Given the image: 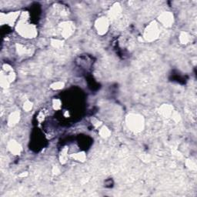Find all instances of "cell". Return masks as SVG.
<instances>
[{
    "mask_svg": "<svg viewBox=\"0 0 197 197\" xmlns=\"http://www.w3.org/2000/svg\"><path fill=\"white\" fill-rule=\"evenodd\" d=\"M17 32L25 38H34L37 35L36 27L26 22V19H21L17 25Z\"/></svg>",
    "mask_w": 197,
    "mask_h": 197,
    "instance_id": "1",
    "label": "cell"
},
{
    "mask_svg": "<svg viewBox=\"0 0 197 197\" xmlns=\"http://www.w3.org/2000/svg\"><path fill=\"white\" fill-rule=\"evenodd\" d=\"M127 124L132 130L139 132L143 128V119L138 115H130L127 119Z\"/></svg>",
    "mask_w": 197,
    "mask_h": 197,
    "instance_id": "2",
    "label": "cell"
},
{
    "mask_svg": "<svg viewBox=\"0 0 197 197\" xmlns=\"http://www.w3.org/2000/svg\"><path fill=\"white\" fill-rule=\"evenodd\" d=\"M159 28L156 24H151L149 25L147 29L145 31V39L149 41H152L159 36Z\"/></svg>",
    "mask_w": 197,
    "mask_h": 197,
    "instance_id": "3",
    "label": "cell"
},
{
    "mask_svg": "<svg viewBox=\"0 0 197 197\" xmlns=\"http://www.w3.org/2000/svg\"><path fill=\"white\" fill-rule=\"evenodd\" d=\"M96 29L100 34L105 33L108 29V21L106 18H101L96 22Z\"/></svg>",
    "mask_w": 197,
    "mask_h": 197,
    "instance_id": "4",
    "label": "cell"
},
{
    "mask_svg": "<svg viewBox=\"0 0 197 197\" xmlns=\"http://www.w3.org/2000/svg\"><path fill=\"white\" fill-rule=\"evenodd\" d=\"M159 21L166 26H169L173 22V16L169 13H165L159 17Z\"/></svg>",
    "mask_w": 197,
    "mask_h": 197,
    "instance_id": "5",
    "label": "cell"
},
{
    "mask_svg": "<svg viewBox=\"0 0 197 197\" xmlns=\"http://www.w3.org/2000/svg\"><path fill=\"white\" fill-rule=\"evenodd\" d=\"M9 148L10 149L13 153L14 154H19L21 151V146H19V144L16 143V142L15 141H12L10 142V143L9 144Z\"/></svg>",
    "mask_w": 197,
    "mask_h": 197,
    "instance_id": "6",
    "label": "cell"
},
{
    "mask_svg": "<svg viewBox=\"0 0 197 197\" xmlns=\"http://www.w3.org/2000/svg\"><path fill=\"white\" fill-rule=\"evenodd\" d=\"M62 36L66 37V36H69V35L72 33V29L71 25H69L68 22L66 23H64L63 25H62Z\"/></svg>",
    "mask_w": 197,
    "mask_h": 197,
    "instance_id": "7",
    "label": "cell"
},
{
    "mask_svg": "<svg viewBox=\"0 0 197 197\" xmlns=\"http://www.w3.org/2000/svg\"><path fill=\"white\" fill-rule=\"evenodd\" d=\"M19 120V114L18 112H13L10 115L9 118V126H13L15 125L16 123L18 122V120Z\"/></svg>",
    "mask_w": 197,
    "mask_h": 197,
    "instance_id": "8",
    "label": "cell"
},
{
    "mask_svg": "<svg viewBox=\"0 0 197 197\" xmlns=\"http://www.w3.org/2000/svg\"><path fill=\"white\" fill-rule=\"evenodd\" d=\"M73 157H74L76 159H77V160H80H80H81V161H83L85 158V155L83 152H82V153L76 154L75 155H73Z\"/></svg>",
    "mask_w": 197,
    "mask_h": 197,
    "instance_id": "9",
    "label": "cell"
},
{
    "mask_svg": "<svg viewBox=\"0 0 197 197\" xmlns=\"http://www.w3.org/2000/svg\"><path fill=\"white\" fill-rule=\"evenodd\" d=\"M180 39H181V42H183V43H186L189 40L187 34H186V33H183L180 36Z\"/></svg>",
    "mask_w": 197,
    "mask_h": 197,
    "instance_id": "10",
    "label": "cell"
},
{
    "mask_svg": "<svg viewBox=\"0 0 197 197\" xmlns=\"http://www.w3.org/2000/svg\"><path fill=\"white\" fill-rule=\"evenodd\" d=\"M100 134H101L103 136H104V137H105V136H108L109 135V131L106 127H103L101 129Z\"/></svg>",
    "mask_w": 197,
    "mask_h": 197,
    "instance_id": "11",
    "label": "cell"
},
{
    "mask_svg": "<svg viewBox=\"0 0 197 197\" xmlns=\"http://www.w3.org/2000/svg\"><path fill=\"white\" fill-rule=\"evenodd\" d=\"M32 106H32V103H30V102H26V103H25V104H24V109H25V110H26V111H29L31 109H32Z\"/></svg>",
    "mask_w": 197,
    "mask_h": 197,
    "instance_id": "12",
    "label": "cell"
},
{
    "mask_svg": "<svg viewBox=\"0 0 197 197\" xmlns=\"http://www.w3.org/2000/svg\"><path fill=\"white\" fill-rule=\"evenodd\" d=\"M53 85H55V86H53V87L56 89H62V86H63V83H55Z\"/></svg>",
    "mask_w": 197,
    "mask_h": 197,
    "instance_id": "13",
    "label": "cell"
},
{
    "mask_svg": "<svg viewBox=\"0 0 197 197\" xmlns=\"http://www.w3.org/2000/svg\"><path fill=\"white\" fill-rule=\"evenodd\" d=\"M54 106H55V108L56 109H59L60 108V106H60V101H59V100H54Z\"/></svg>",
    "mask_w": 197,
    "mask_h": 197,
    "instance_id": "14",
    "label": "cell"
}]
</instances>
